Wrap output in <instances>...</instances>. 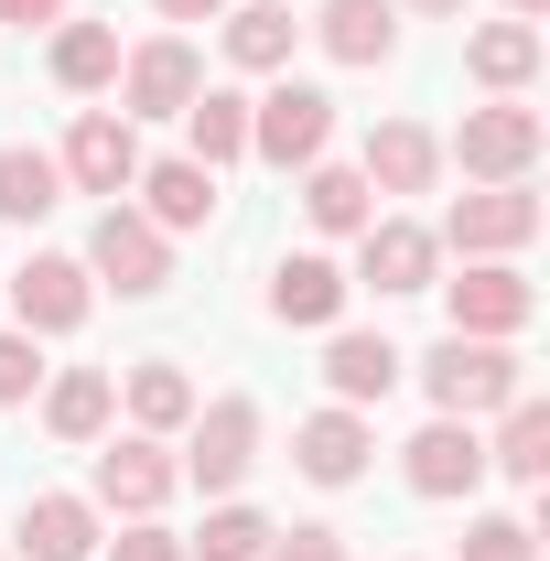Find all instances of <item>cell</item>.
Returning <instances> with one entry per match:
<instances>
[{"mask_svg": "<svg viewBox=\"0 0 550 561\" xmlns=\"http://www.w3.org/2000/svg\"><path fill=\"white\" fill-rule=\"evenodd\" d=\"M411 11H465V0H411Z\"/></svg>", "mask_w": 550, "mask_h": 561, "instance_id": "38", "label": "cell"}, {"mask_svg": "<svg viewBox=\"0 0 550 561\" xmlns=\"http://www.w3.org/2000/svg\"><path fill=\"white\" fill-rule=\"evenodd\" d=\"M11 313L33 324V335H66V324H87V260H22L11 271Z\"/></svg>", "mask_w": 550, "mask_h": 561, "instance_id": "11", "label": "cell"}, {"mask_svg": "<svg viewBox=\"0 0 550 561\" xmlns=\"http://www.w3.org/2000/svg\"><path fill=\"white\" fill-rule=\"evenodd\" d=\"M108 411H119V378H108V367H66V378L44 389L55 443H98V432H108Z\"/></svg>", "mask_w": 550, "mask_h": 561, "instance_id": "19", "label": "cell"}, {"mask_svg": "<svg viewBox=\"0 0 550 561\" xmlns=\"http://www.w3.org/2000/svg\"><path fill=\"white\" fill-rule=\"evenodd\" d=\"M140 195H151V227H206L216 216V173L206 162H151Z\"/></svg>", "mask_w": 550, "mask_h": 561, "instance_id": "23", "label": "cell"}, {"mask_svg": "<svg viewBox=\"0 0 550 561\" xmlns=\"http://www.w3.org/2000/svg\"><path fill=\"white\" fill-rule=\"evenodd\" d=\"M454 162L485 173V184H529V162H540V108H475L465 140H454Z\"/></svg>", "mask_w": 550, "mask_h": 561, "instance_id": "6", "label": "cell"}, {"mask_svg": "<svg viewBox=\"0 0 550 561\" xmlns=\"http://www.w3.org/2000/svg\"><path fill=\"white\" fill-rule=\"evenodd\" d=\"M400 367H411V356L389 346V335H335V346H324V378H335L345 411H356V400H389V389H400Z\"/></svg>", "mask_w": 550, "mask_h": 561, "instance_id": "18", "label": "cell"}, {"mask_svg": "<svg viewBox=\"0 0 550 561\" xmlns=\"http://www.w3.org/2000/svg\"><path fill=\"white\" fill-rule=\"evenodd\" d=\"M55 206H66L55 151H33V140H22V151H0V216H11V227H44Z\"/></svg>", "mask_w": 550, "mask_h": 561, "instance_id": "20", "label": "cell"}, {"mask_svg": "<svg viewBox=\"0 0 550 561\" xmlns=\"http://www.w3.org/2000/svg\"><path fill=\"white\" fill-rule=\"evenodd\" d=\"M367 184H389V195H421L432 173H443V140L411 130V119H389V130H367V162H356Z\"/></svg>", "mask_w": 550, "mask_h": 561, "instance_id": "17", "label": "cell"}, {"mask_svg": "<svg viewBox=\"0 0 550 561\" xmlns=\"http://www.w3.org/2000/svg\"><path fill=\"white\" fill-rule=\"evenodd\" d=\"M260 561H345V540H335V529H291V540L271 529V551H260Z\"/></svg>", "mask_w": 550, "mask_h": 561, "instance_id": "33", "label": "cell"}, {"mask_svg": "<svg viewBox=\"0 0 550 561\" xmlns=\"http://www.w3.org/2000/svg\"><path fill=\"white\" fill-rule=\"evenodd\" d=\"M249 465H260V400H216V411H195L184 476H195V486H238Z\"/></svg>", "mask_w": 550, "mask_h": 561, "instance_id": "8", "label": "cell"}, {"mask_svg": "<svg viewBox=\"0 0 550 561\" xmlns=\"http://www.w3.org/2000/svg\"><path fill=\"white\" fill-rule=\"evenodd\" d=\"M302 216H313L324 238H356V227H367V173H345V162H302Z\"/></svg>", "mask_w": 550, "mask_h": 561, "instance_id": "25", "label": "cell"}, {"mask_svg": "<svg viewBox=\"0 0 550 561\" xmlns=\"http://www.w3.org/2000/svg\"><path fill=\"white\" fill-rule=\"evenodd\" d=\"M108 561H184V540H162V529H119Z\"/></svg>", "mask_w": 550, "mask_h": 561, "instance_id": "34", "label": "cell"}, {"mask_svg": "<svg viewBox=\"0 0 550 561\" xmlns=\"http://www.w3.org/2000/svg\"><path fill=\"white\" fill-rule=\"evenodd\" d=\"M465 66H475L485 87H529V66H540V33H529V22H485Z\"/></svg>", "mask_w": 550, "mask_h": 561, "instance_id": "29", "label": "cell"}, {"mask_svg": "<svg viewBox=\"0 0 550 561\" xmlns=\"http://www.w3.org/2000/svg\"><path fill=\"white\" fill-rule=\"evenodd\" d=\"M475 476H485L475 421H432L411 443V496H475Z\"/></svg>", "mask_w": 550, "mask_h": 561, "instance_id": "14", "label": "cell"}, {"mask_svg": "<svg viewBox=\"0 0 550 561\" xmlns=\"http://www.w3.org/2000/svg\"><path fill=\"white\" fill-rule=\"evenodd\" d=\"M367 454H378V443H367V421H356V411H313L302 432H291V465H302L313 486H356Z\"/></svg>", "mask_w": 550, "mask_h": 561, "instance_id": "13", "label": "cell"}, {"mask_svg": "<svg viewBox=\"0 0 550 561\" xmlns=\"http://www.w3.org/2000/svg\"><path fill=\"white\" fill-rule=\"evenodd\" d=\"M87 280H119V291H162L173 280V249H162V227L151 216H130V206H108L98 216V238H87Z\"/></svg>", "mask_w": 550, "mask_h": 561, "instance_id": "4", "label": "cell"}, {"mask_svg": "<svg viewBox=\"0 0 550 561\" xmlns=\"http://www.w3.org/2000/svg\"><path fill=\"white\" fill-rule=\"evenodd\" d=\"M108 76H119V33H108V22H55V87L87 98V87H108Z\"/></svg>", "mask_w": 550, "mask_h": 561, "instance_id": "26", "label": "cell"}, {"mask_svg": "<svg viewBox=\"0 0 550 561\" xmlns=\"http://www.w3.org/2000/svg\"><path fill=\"white\" fill-rule=\"evenodd\" d=\"M421 389H432L443 421H475V411H507V400L529 389V367L496 346V335H443V346L421 356Z\"/></svg>", "mask_w": 550, "mask_h": 561, "instance_id": "1", "label": "cell"}, {"mask_svg": "<svg viewBox=\"0 0 550 561\" xmlns=\"http://www.w3.org/2000/svg\"><path fill=\"white\" fill-rule=\"evenodd\" d=\"M184 130H195V162H238V151H249V98H238V87H195V108H184Z\"/></svg>", "mask_w": 550, "mask_h": 561, "instance_id": "24", "label": "cell"}, {"mask_svg": "<svg viewBox=\"0 0 550 561\" xmlns=\"http://www.w3.org/2000/svg\"><path fill=\"white\" fill-rule=\"evenodd\" d=\"M443 238H454V249H475V260L529 249V238H540V195H529V184H485V195H465V206L443 216Z\"/></svg>", "mask_w": 550, "mask_h": 561, "instance_id": "9", "label": "cell"}, {"mask_svg": "<svg viewBox=\"0 0 550 561\" xmlns=\"http://www.w3.org/2000/svg\"><path fill=\"white\" fill-rule=\"evenodd\" d=\"M335 302H345L335 260H280V271H271V313H280V324H335Z\"/></svg>", "mask_w": 550, "mask_h": 561, "instance_id": "22", "label": "cell"}, {"mask_svg": "<svg viewBox=\"0 0 550 561\" xmlns=\"http://www.w3.org/2000/svg\"><path fill=\"white\" fill-rule=\"evenodd\" d=\"M33 378H44L33 335H0V400H33Z\"/></svg>", "mask_w": 550, "mask_h": 561, "instance_id": "32", "label": "cell"}, {"mask_svg": "<svg viewBox=\"0 0 550 561\" xmlns=\"http://www.w3.org/2000/svg\"><path fill=\"white\" fill-rule=\"evenodd\" d=\"M55 173H66L76 195H108V206H119V195L140 184V140H130V108H87Z\"/></svg>", "mask_w": 550, "mask_h": 561, "instance_id": "3", "label": "cell"}, {"mask_svg": "<svg viewBox=\"0 0 550 561\" xmlns=\"http://www.w3.org/2000/svg\"><path fill=\"white\" fill-rule=\"evenodd\" d=\"M485 465H507L518 486H540V476H550V411L529 400V389L507 400V432H496V454H485Z\"/></svg>", "mask_w": 550, "mask_h": 561, "instance_id": "27", "label": "cell"}, {"mask_svg": "<svg viewBox=\"0 0 550 561\" xmlns=\"http://www.w3.org/2000/svg\"><path fill=\"white\" fill-rule=\"evenodd\" d=\"M507 11H518V22H540V11H550V0H507Z\"/></svg>", "mask_w": 550, "mask_h": 561, "instance_id": "37", "label": "cell"}, {"mask_svg": "<svg viewBox=\"0 0 550 561\" xmlns=\"http://www.w3.org/2000/svg\"><path fill=\"white\" fill-rule=\"evenodd\" d=\"M260 551H271V518H249V507L206 518V561H260Z\"/></svg>", "mask_w": 550, "mask_h": 561, "instance_id": "30", "label": "cell"}, {"mask_svg": "<svg viewBox=\"0 0 550 561\" xmlns=\"http://www.w3.org/2000/svg\"><path fill=\"white\" fill-rule=\"evenodd\" d=\"M291 33H302V22H291L280 0H249V11H227V66L280 76V66H291Z\"/></svg>", "mask_w": 550, "mask_h": 561, "instance_id": "21", "label": "cell"}, {"mask_svg": "<svg viewBox=\"0 0 550 561\" xmlns=\"http://www.w3.org/2000/svg\"><path fill=\"white\" fill-rule=\"evenodd\" d=\"M130 421H140V432H184V421H195V378L162 367V356L130 367Z\"/></svg>", "mask_w": 550, "mask_h": 561, "instance_id": "28", "label": "cell"}, {"mask_svg": "<svg viewBox=\"0 0 550 561\" xmlns=\"http://www.w3.org/2000/svg\"><path fill=\"white\" fill-rule=\"evenodd\" d=\"M465 561H540L529 551V518H475L465 529Z\"/></svg>", "mask_w": 550, "mask_h": 561, "instance_id": "31", "label": "cell"}, {"mask_svg": "<svg viewBox=\"0 0 550 561\" xmlns=\"http://www.w3.org/2000/svg\"><path fill=\"white\" fill-rule=\"evenodd\" d=\"M227 0H162V22H216Z\"/></svg>", "mask_w": 550, "mask_h": 561, "instance_id": "36", "label": "cell"}, {"mask_svg": "<svg viewBox=\"0 0 550 561\" xmlns=\"http://www.w3.org/2000/svg\"><path fill=\"white\" fill-rule=\"evenodd\" d=\"M195 87H206V66H195V44H184V33L140 44L130 66H119V98H130L140 119H184V108H195Z\"/></svg>", "mask_w": 550, "mask_h": 561, "instance_id": "5", "label": "cell"}, {"mask_svg": "<svg viewBox=\"0 0 550 561\" xmlns=\"http://www.w3.org/2000/svg\"><path fill=\"white\" fill-rule=\"evenodd\" d=\"M432 260H443V238L411 227V216H367L356 227V280H378V291H432Z\"/></svg>", "mask_w": 550, "mask_h": 561, "instance_id": "7", "label": "cell"}, {"mask_svg": "<svg viewBox=\"0 0 550 561\" xmlns=\"http://www.w3.org/2000/svg\"><path fill=\"white\" fill-rule=\"evenodd\" d=\"M0 22L11 33H44V22H66V0H0Z\"/></svg>", "mask_w": 550, "mask_h": 561, "instance_id": "35", "label": "cell"}, {"mask_svg": "<svg viewBox=\"0 0 550 561\" xmlns=\"http://www.w3.org/2000/svg\"><path fill=\"white\" fill-rule=\"evenodd\" d=\"M173 476H184V465L162 454V432H130V443H108V454H98V496H108V507H130V518H151V507L173 496Z\"/></svg>", "mask_w": 550, "mask_h": 561, "instance_id": "12", "label": "cell"}, {"mask_svg": "<svg viewBox=\"0 0 550 561\" xmlns=\"http://www.w3.org/2000/svg\"><path fill=\"white\" fill-rule=\"evenodd\" d=\"M313 33H324V55H335V66H389L400 11H389V0H324V22H313Z\"/></svg>", "mask_w": 550, "mask_h": 561, "instance_id": "15", "label": "cell"}, {"mask_svg": "<svg viewBox=\"0 0 550 561\" xmlns=\"http://www.w3.org/2000/svg\"><path fill=\"white\" fill-rule=\"evenodd\" d=\"M529 313H540V291L507 271V260H485V271H465V280H454V335H496V346H507Z\"/></svg>", "mask_w": 550, "mask_h": 561, "instance_id": "10", "label": "cell"}, {"mask_svg": "<svg viewBox=\"0 0 550 561\" xmlns=\"http://www.w3.org/2000/svg\"><path fill=\"white\" fill-rule=\"evenodd\" d=\"M11 540H22L33 561H87L98 551V507H87V496H33Z\"/></svg>", "mask_w": 550, "mask_h": 561, "instance_id": "16", "label": "cell"}, {"mask_svg": "<svg viewBox=\"0 0 550 561\" xmlns=\"http://www.w3.org/2000/svg\"><path fill=\"white\" fill-rule=\"evenodd\" d=\"M324 140H335V98H324V87H302V76H280L271 98L249 108V151L280 162V173H291V162H324Z\"/></svg>", "mask_w": 550, "mask_h": 561, "instance_id": "2", "label": "cell"}]
</instances>
